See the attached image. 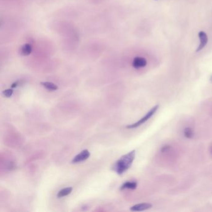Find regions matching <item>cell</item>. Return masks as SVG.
<instances>
[{"mask_svg":"<svg viewBox=\"0 0 212 212\" xmlns=\"http://www.w3.org/2000/svg\"><path fill=\"white\" fill-rule=\"evenodd\" d=\"M136 155V151L133 150L128 154L121 157L114 164L113 169L119 175H122L127 171L131 166Z\"/></svg>","mask_w":212,"mask_h":212,"instance_id":"6da1fadb","label":"cell"},{"mask_svg":"<svg viewBox=\"0 0 212 212\" xmlns=\"http://www.w3.org/2000/svg\"><path fill=\"white\" fill-rule=\"evenodd\" d=\"M158 108H159V105H156L155 107L152 108V109H151L149 111H148L144 116H143L141 119H140L138 122H136L133 124L128 125L126 126V128L128 129H134V128H136L140 126L143 124L145 123L147 121H148L151 117H152L156 113Z\"/></svg>","mask_w":212,"mask_h":212,"instance_id":"7a4b0ae2","label":"cell"},{"mask_svg":"<svg viewBox=\"0 0 212 212\" xmlns=\"http://www.w3.org/2000/svg\"><path fill=\"white\" fill-rule=\"evenodd\" d=\"M90 156V153L87 149H85L82 150L81 153H80L79 154H77L76 156H75L73 159L72 161V163L73 164H77L81 162L82 161H84L88 159V157Z\"/></svg>","mask_w":212,"mask_h":212,"instance_id":"3957f363","label":"cell"},{"mask_svg":"<svg viewBox=\"0 0 212 212\" xmlns=\"http://www.w3.org/2000/svg\"><path fill=\"white\" fill-rule=\"evenodd\" d=\"M132 67L135 69H140L144 67L147 65V60L144 57H136L133 59Z\"/></svg>","mask_w":212,"mask_h":212,"instance_id":"277c9868","label":"cell"},{"mask_svg":"<svg viewBox=\"0 0 212 212\" xmlns=\"http://www.w3.org/2000/svg\"><path fill=\"white\" fill-rule=\"evenodd\" d=\"M199 37L200 39V45H199V46L198 47V48L196 49V52L202 51L205 47V45H207V44L208 42V36L205 32H203V31L199 32Z\"/></svg>","mask_w":212,"mask_h":212,"instance_id":"5b68a950","label":"cell"},{"mask_svg":"<svg viewBox=\"0 0 212 212\" xmlns=\"http://www.w3.org/2000/svg\"><path fill=\"white\" fill-rule=\"evenodd\" d=\"M152 206H153L152 205L149 203H139L131 207L130 208V210L132 211H144L150 208L151 207H152Z\"/></svg>","mask_w":212,"mask_h":212,"instance_id":"8992f818","label":"cell"},{"mask_svg":"<svg viewBox=\"0 0 212 212\" xmlns=\"http://www.w3.org/2000/svg\"><path fill=\"white\" fill-rule=\"evenodd\" d=\"M33 48L31 44H24L19 49V54L23 56H27L31 54Z\"/></svg>","mask_w":212,"mask_h":212,"instance_id":"52a82bcc","label":"cell"},{"mask_svg":"<svg viewBox=\"0 0 212 212\" xmlns=\"http://www.w3.org/2000/svg\"><path fill=\"white\" fill-rule=\"evenodd\" d=\"M138 184L136 182H126L122 186L120 187L121 190H124V189H136L137 187Z\"/></svg>","mask_w":212,"mask_h":212,"instance_id":"ba28073f","label":"cell"},{"mask_svg":"<svg viewBox=\"0 0 212 212\" xmlns=\"http://www.w3.org/2000/svg\"><path fill=\"white\" fill-rule=\"evenodd\" d=\"M41 84L45 88H46V89H48L49 90H51V91H55V90H57L58 88L57 85H56L55 84H54V83H53L52 82H41Z\"/></svg>","mask_w":212,"mask_h":212,"instance_id":"9c48e42d","label":"cell"},{"mask_svg":"<svg viewBox=\"0 0 212 212\" xmlns=\"http://www.w3.org/2000/svg\"><path fill=\"white\" fill-rule=\"evenodd\" d=\"M72 187H67L65 189H62L61 190H60L58 193H57V197L58 198H62L64 196H65L68 195H69L72 191Z\"/></svg>","mask_w":212,"mask_h":212,"instance_id":"30bf717a","label":"cell"},{"mask_svg":"<svg viewBox=\"0 0 212 212\" xmlns=\"http://www.w3.org/2000/svg\"><path fill=\"white\" fill-rule=\"evenodd\" d=\"M184 136L186 138H189V139H191L193 137L194 132H193L192 128H190V127H187L184 129Z\"/></svg>","mask_w":212,"mask_h":212,"instance_id":"8fae6325","label":"cell"},{"mask_svg":"<svg viewBox=\"0 0 212 212\" xmlns=\"http://www.w3.org/2000/svg\"><path fill=\"white\" fill-rule=\"evenodd\" d=\"M13 94V90L12 88H9V89H6L5 90H4L3 92V94L4 95V96H5L7 98H9L10 97L12 96Z\"/></svg>","mask_w":212,"mask_h":212,"instance_id":"7c38bea8","label":"cell"},{"mask_svg":"<svg viewBox=\"0 0 212 212\" xmlns=\"http://www.w3.org/2000/svg\"><path fill=\"white\" fill-rule=\"evenodd\" d=\"M19 85V81L16 82H14V83L11 85V88H16Z\"/></svg>","mask_w":212,"mask_h":212,"instance_id":"4fadbf2b","label":"cell"},{"mask_svg":"<svg viewBox=\"0 0 212 212\" xmlns=\"http://www.w3.org/2000/svg\"><path fill=\"white\" fill-rule=\"evenodd\" d=\"M211 81H212V77H211Z\"/></svg>","mask_w":212,"mask_h":212,"instance_id":"5bb4252c","label":"cell"}]
</instances>
